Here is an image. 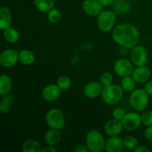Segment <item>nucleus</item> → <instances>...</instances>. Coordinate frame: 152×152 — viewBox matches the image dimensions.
Masks as SVG:
<instances>
[{
	"instance_id": "nucleus-1",
	"label": "nucleus",
	"mask_w": 152,
	"mask_h": 152,
	"mask_svg": "<svg viewBox=\"0 0 152 152\" xmlns=\"http://www.w3.org/2000/svg\"><path fill=\"white\" fill-rule=\"evenodd\" d=\"M112 37L116 43L125 48H133L140 39L139 31L130 24H122L113 31Z\"/></svg>"
},
{
	"instance_id": "nucleus-2",
	"label": "nucleus",
	"mask_w": 152,
	"mask_h": 152,
	"mask_svg": "<svg viewBox=\"0 0 152 152\" xmlns=\"http://www.w3.org/2000/svg\"><path fill=\"white\" fill-rule=\"evenodd\" d=\"M123 95V89L118 85L111 84L103 86L102 91V99L108 105H114L122 99Z\"/></svg>"
},
{
	"instance_id": "nucleus-3",
	"label": "nucleus",
	"mask_w": 152,
	"mask_h": 152,
	"mask_svg": "<svg viewBox=\"0 0 152 152\" xmlns=\"http://www.w3.org/2000/svg\"><path fill=\"white\" fill-rule=\"evenodd\" d=\"M149 95L148 94L145 89H137L134 91L129 97V102L132 108L136 111H142L147 108L148 105V98Z\"/></svg>"
},
{
	"instance_id": "nucleus-4",
	"label": "nucleus",
	"mask_w": 152,
	"mask_h": 152,
	"mask_svg": "<svg viewBox=\"0 0 152 152\" xmlns=\"http://www.w3.org/2000/svg\"><path fill=\"white\" fill-rule=\"evenodd\" d=\"M86 145L89 151L99 152L105 149V140L103 135L98 131H90L86 134Z\"/></svg>"
},
{
	"instance_id": "nucleus-5",
	"label": "nucleus",
	"mask_w": 152,
	"mask_h": 152,
	"mask_svg": "<svg viewBox=\"0 0 152 152\" xmlns=\"http://www.w3.org/2000/svg\"><path fill=\"white\" fill-rule=\"evenodd\" d=\"M45 120L48 126L50 129L60 130L63 128L65 123V119L60 110L57 108H52L46 114Z\"/></svg>"
},
{
	"instance_id": "nucleus-6",
	"label": "nucleus",
	"mask_w": 152,
	"mask_h": 152,
	"mask_svg": "<svg viewBox=\"0 0 152 152\" xmlns=\"http://www.w3.org/2000/svg\"><path fill=\"white\" fill-rule=\"evenodd\" d=\"M115 13L111 10H102L97 17V25L102 32H108L114 28L115 23Z\"/></svg>"
},
{
	"instance_id": "nucleus-7",
	"label": "nucleus",
	"mask_w": 152,
	"mask_h": 152,
	"mask_svg": "<svg viewBox=\"0 0 152 152\" xmlns=\"http://www.w3.org/2000/svg\"><path fill=\"white\" fill-rule=\"evenodd\" d=\"M132 63L137 66H143L148 61V53L145 48L142 45H136L132 48L131 53Z\"/></svg>"
},
{
	"instance_id": "nucleus-8",
	"label": "nucleus",
	"mask_w": 152,
	"mask_h": 152,
	"mask_svg": "<svg viewBox=\"0 0 152 152\" xmlns=\"http://www.w3.org/2000/svg\"><path fill=\"white\" fill-rule=\"evenodd\" d=\"M123 127L128 131H134L140 126L142 122V117L135 112L126 114L122 120Z\"/></svg>"
},
{
	"instance_id": "nucleus-9",
	"label": "nucleus",
	"mask_w": 152,
	"mask_h": 152,
	"mask_svg": "<svg viewBox=\"0 0 152 152\" xmlns=\"http://www.w3.org/2000/svg\"><path fill=\"white\" fill-rule=\"evenodd\" d=\"M19 59V53L13 49L5 50L0 56V63L4 68H11L17 63Z\"/></svg>"
},
{
	"instance_id": "nucleus-10",
	"label": "nucleus",
	"mask_w": 152,
	"mask_h": 152,
	"mask_svg": "<svg viewBox=\"0 0 152 152\" xmlns=\"http://www.w3.org/2000/svg\"><path fill=\"white\" fill-rule=\"evenodd\" d=\"M114 71L117 75L120 77H128L131 76L133 73V65L131 62L126 59H120L117 60L114 64Z\"/></svg>"
},
{
	"instance_id": "nucleus-11",
	"label": "nucleus",
	"mask_w": 152,
	"mask_h": 152,
	"mask_svg": "<svg viewBox=\"0 0 152 152\" xmlns=\"http://www.w3.org/2000/svg\"><path fill=\"white\" fill-rule=\"evenodd\" d=\"M83 9L89 16H98L102 11V5L99 0H85L83 3Z\"/></svg>"
},
{
	"instance_id": "nucleus-12",
	"label": "nucleus",
	"mask_w": 152,
	"mask_h": 152,
	"mask_svg": "<svg viewBox=\"0 0 152 152\" xmlns=\"http://www.w3.org/2000/svg\"><path fill=\"white\" fill-rule=\"evenodd\" d=\"M123 125L122 121L117 120V119H112L105 123L104 126V131L108 136H117L122 132L123 129Z\"/></svg>"
},
{
	"instance_id": "nucleus-13",
	"label": "nucleus",
	"mask_w": 152,
	"mask_h": 152,
	"mask_svg": "<svg viewBox=\"0 0 152 152\" xmlns=\"http://www.w3.org/2000/svg\"><path fill=\"white\" fill-rule=\"evenodd\" d=\"M42 94L45 100L53 102L56 100L60 96L61 89L57 85H48L43 88Z\"/></svg>"
},
{
	"instance_id": "nucleus-14",
	"label": "nucleus",
	"mask_w": 152,
	"mask_h": 152,
	"mask_svg": "<svg viewBox=\"0 0 152 152\" xmlns=\"http://www.w3.org/2000/svg\"><path fill=\"white\" fill-rule=\"evenodd\" d=\"M132 75L137 83H143L148 81V79L150 78L151 71L149 68L145 65L137 66V68L134 69Z\"/></svg>"
},
{
	"instance_id": "nucleus-15",
	"label": "nucleus",
	"mask_w": 152,
	"mask_h": 152,
	"mask_svg": "<svg viewBox=\"0 0 152 152\" xmlns=\"http://www.w3.org/2000/svg\"><path fill=\"white\" fill-rule=\"evenodd\" d=\"M102 85L98 82H90L84 87V94L89 98H95L102 94Z\"/></svg>"
},
{
	"instance_id": "nucleus-16",
	"label": "nucleus",
	"mask_w": 152,
	"mask_h": 152,
	"mask_svg": "<svg viewBox=\"0 0 152 152\" xmlns=\"http://www.w3.org/2000/svg\"><path fill=\"white\" fill-rule=\"evenodd\" d=\"M123 140L121 137L117 136H112L105 142V151L108 152H120L123 150Z\"/></svg>"
},
{
	"instance_id": "nucleus-17",
	"label": "nucleus",
	"mask_w": 152,
	"mask_h": 152,
	"mask_svg": "<svg viewBox=\"0 0 152 152\" xmlns=\"http://www.w3.org/2000/svg\"><path fill=\"white\" fill-rule=\"evenodd\" d=\"M12 22V16L10 10L7 7H1L0 9V29L4 31L10 27Z\"/></svg>"
},
{
	"instance_id": "nucleus-18",
	"label": "nucleus",
	"mask_w": 152,
	"mask_h": 152,
	"mask_svg": "<svg viewBox=\"0 0 152 152\" xmlns=\"http://www.w3.org/2000/svg\"><path fill=\"white\" fill-rule=\"evenodd\" d=\"M61 134L57 129H51L48 131L44 136V140L48 145H55L60 142Z\"/></svg>"
},
{
	"instance_id": "nucleus-19",
	"label": "nucleus",
	"mask_w": 152,
	"mask_h": 152,
	"mask_svg": "<svg viewBox=\"0 0 152 152\" xmlns=\"http://www.w3.org/2000/svg\"><path fill=\"white\" fill-rule=\"evenodd\" d=\"M34 5L42 13L49 12L54 8L55 0H34Z\"/></svg>"
},
{
	"instance_id": "nucleus-20",
	"label": "nucleus",
	"mask_w": 152,
	"mask_h": 152,
	"mask_svg": "<svg viewBox=\"0 0 152 152\" xmlns=\"http://www.w3.org/2000/svg\"><path fill=\"white\" fill-rule=\"evenodd\" d=\"M12 88V81L10 77L3 74L0 77V94L1 96L8 94Z\"/></svg>"
},
{
	"instance_id": "nucleus-21",
	"label": "nucleus",
	"mask_w": 152,
	"mask_h": 152,
	"mask_svg": "<svg viewBox=\"0 0 152 152\" xmlns=\"http://www.w3.org/2000/svg\"><path fill=\"white\" fill-rule=\"evenodd\" d=\"M112 7L118 13H126L130 10V3L128 0H114Z\"/></svg>"
},
{
	"instance_id": "nucleus-22",
	"label": "nucleus",
	"mask_w": 152,
	"mask_h": 152,
	"mask_svg": "<svg viewBox=\"0 0 152 152\" xmlns=\"http://www.w3.org/2000/svg\"><path fill=\"white\" fill-rule=\"evenodd\" d=\"M22 150L24 152H40L42 149L40 144L37 140L34 139H30L24 142Z\"/></svg>"
},
{
	"instance_id": "nucleus-23",
	"label": "nucleus",
	"mask_w": 152,
	"mask_h": 152,
	"mask_svg": "<svg viewBox=\"0 0 152 152\" xmlns=\"http://www.w3.org/2000/svg\"><path fill=\"white\" fill-rule=\"evenodd\" d=\"M14 96L12 95L6 94L2 96L0 102V112L1 114H6L8 112L10 107L14 103Z\"/></svg>"
},
{
	"instance_id": "nucleus-24",
	"label": "nucleus",
	"mask_w": 152,
	"mask_h": 152,
	"mask_svg": "<svg viewBox=\"0 0 152 152\" xmlns=\"http://www.w3.org/2000/svg\"><path fill=\"white\" fill-rule=\"evenodd\" d=\"M19 59L21 63L25 65H30L35 60L34 54L28 50H22L19 53Z\"/></svg>"
},
{
	"instance_id": "nucleus-25",
	"label": "nucleus",
	"mask_w": 152,
	"mask_h": 152,
	"mask_svg": "<svg viewBox=\"0 0 152 152\" xmlns=\"http://www.w3.org/2000/svg\"><path fill=\"white\" fill-rule=\"evenodd\" d=\"M4 38L7 42L15 43L18 41L19 38V34L16 29L12 28H9L4 30Z\"/></svg>"
},
{
	"instance_id": "nucleus-26",
	"label": "nucleus",
	"mask_w": 152,
	"mask_h": 152,
	"mask_svg": "<svg viewBox=\"0 0 152 152\" xmlns=\"http://www.w3.org/2000/svg\"><path fill=\"white\" fill-rule=\"evenodd\" d=\"M135 80L133 77H131L130 76L123 77L121 82V87L123 88V91H132L135 88Z\"/></svg>"
},
{
	"instance_id": "nucleus-27",
	"label": "nucleus",
	"mask_w": 152,
	"mask_h": 152,
	"mask_svg": "<svg viewBox=\"0 0 152 152\" xmlns=\"http://www.w3.org/2000/svg\"><path fill=\"white\" fill-rule=\"evenodd\" d=\"M48 20L51 23L57 24L62 19V13H61V12L58 9L53 8L50 11L48 12Z\"/></svg>"
},
{
	"instance_id": "nucleus-28",
	"label": "nucleus",
	"mask_w": 152,
	"mask_h": 152,
	"mask_svg": "<svg viewBox=\"0 0 152 152\" xmlns=\"http://www.w3.org/2000/svg\"><path fill=\"white\" fill-rule=\"evenodd\" d=\"M123 145L125 148L127 149H134L139 145V143H138L137 139L134 137L128 136L123 140Z\"/></svg>"
},
{
	"instance_id": "nucleus-29",
	"label": "nucleus",
	"mask_w": 152,
	"mask_h": 152,
	"mask_svg": "<svg viewBox=\"0 0 152 152\" xmlns=\"http://www.w3.org/2000/svg\"><path fill=\"white\" fill-rule=\"evenodd\" d=\"M57 86L61 90H67L71 86V80L67 76H62L57 80Z\"/></svg>"
},
{
	"instance_id": "nucleus-30",
	"label": "nucleus",
	"mask_w": 152,
	"mask_h": 152,
	"mask_svg": "<svg viewBox=\"0 0 152 152\" xmlns=\"http://www.w3.org/2000/svg\"><path fill=\"white\" fill-rule=\"evenodd\" d=\"M99 81H100V83L103 86H108V85H111L112 83L113 77L110 73L104 72L100 75Z\"/></svg>"
},
{
	"instance_id": "nucleus-31",
	"label": "nucleus",
	"mask_w": 152,
	"mask_h": 152,
	"mask_svg": "<svg viewBox=\"0 0 152 152\" xmlns=\"http://www.w3.org/2000/svg\"><path fill=\"white\" fill-rule=\"evenodd\" d=\"M141 117H142V123H143L145 126H152V111H145Z\"/></svg>"
},
{
	"instance_id": "nucleus-32",
	"label": "nucleus",
	"mask_w": 152,
	"mask_h": 152,
	"mask_svg": "<svg viewBox=\"0 0 152 152\" xmlns=\"http://www.w3.org/2000/svg\"><path fill=\"white\" fill-rule=\"evenodd\" d=\"M125 115H126V112L121 108H115L113 111V117H114V118L117 119V120H122Z\"/></svg>"
},
{
	"instance_id": "nucleus-33",
	"label": "nucleus",
	"mask_w": 152,
	"mask_h": 152,
	"mask_svg": "<svg viewBox=\"0 0 152 152\" xmlns=\"http://www.w3.org/2000/svg\"><path fill=\"white\" fill-rule=\"evenodd\" d=\"M144 136L146 140L152 141V126H148V128L145 129L144 132Z\"/></svg>"
},
{
	"instance_id": "nucleus-34",
	"label": "nucleus",
	"mask_w": 152,
	"mask_h": 152,
	"mask_svg": "<svg viewBox=\"0 0 152 152\" xmlns=\"http://www.w3.org/2000/svg\"><path fill=\"white\" fill-rule=\"evenodd\" d=\"M89 149L88 148L87 145H78L74 148V152H86L88 151Z\"/></svg>"
},
{
	"instance_id": "nucleus-35",
	"label": "nucleus",
	"mask_w": 152,
	"mask_h": 152,
	"mask_svg": "<svg viewBox=\"0 0 152 152\" xmlns=\"http://www.w3.org/2000/svg\"><path fill=\"white\" fill-rule=\"evenodd\" d=\"M134 152H148L149 151V149H148L146 146H145V145H138L134 149Z\"/></svg>"
},
{
	"instance_id": "nucleus-36",
	"label": "nucleus",
	"mask_w": 152,
	"mask_h": 152,
	"mask_svg": "<svg viewBox=\"0 0 152 152\" xmlns=\"http://www.w3.org/2000/svg\"><path fill=\"white\" fill-rule=\"evenodd\" d=\"M145 91L148 93V95L152 96V80L151 81L148 82L145 86Z\"/></svg>"
},
{
	"instance_id": "nucleus-37",
	"label": "nucleus",
	"mask_w": 152,
	"mask_h": 152,
	"mask_svg": "<svg viewBox=\"0 0 152 152\" xmlns=\"http://www.w3.org/2000/svg\"><path fill=\"white\" fill-rule=\"evenodd\" d=\"M42 151L43 152H56L57 151V150L53 147V145H49V146L45 147V148H43L42 150Z\"/></svg>"
},
{
	"instance_id": "nucleus-38",
	"label": "nucleus",
	"mask_w": 152,
	"mask_h": 152,
	"mask_svg": "<svg viewBox=\"0 0 152 152\" xmlns=\"http://www.w3.org/2000/svg\"><path fill=\"white\" fill-rule=\"evenodd\" d=\"M99 1L101 3V4H102V6L106 7V6H108L110 5V4H112L114 0H99Z\"/></svg>"
}]
</instances>
